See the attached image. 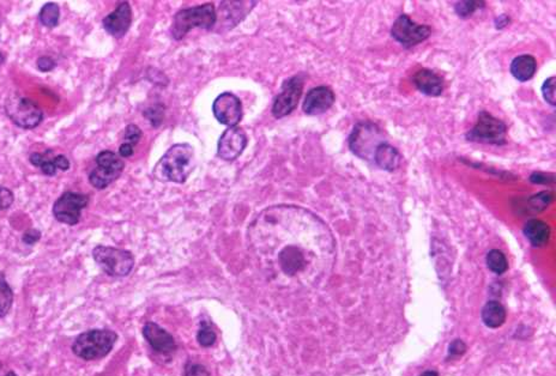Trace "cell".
I'll list each match as a JSON object with an SVG mask.
<instances>
[{
  "instance_id": "6da1fadb",
  "label": "cell",
  "mask_w": 556,
  "mask_h": 376,
  "mask_svg": "<svg viewBox=\"0 0 556 376\" xmlns=\"http://www.w3.org/2000/svg\"><path fill=\"white\" fill-rule=\"evenodd\" d=\"M258 268L269 280L319 276L333 260L335 243L326 224L308 210L290 205L261 211L247 233Z\"/></svg>"
},
{
  "instance_id": "7a4b0ae2",
  "label": "cell",
  "mask_w": 556,
  "mask_h": 376,
  "mask_svg": "<svg viewBox=\"0 0 556 376\" xmlns=\"http://www.w3.org/2000/svg\"><path fill=\"white\" fill-rule=\"evenodd\" d=\"M196 167L194 150L190 144L173 146L153 168L155 179L162 183H183Z\"/></svg>"
},
{
  "instance_id": "3957f363",
  "label": "cell",
  "mask_w": 556,
  "mask_h": 376,
  "mask_svg": "<svg viewBox=\"0 0 556 376\" xmlns=\"http://www.w3.org/2000/svg\"><path fill=\"white\" fill-rule=\"evenodd\" d=\"M118 335L111 330H90L83 332L72 344V352L84 361L106 357L113 350Z\"/></svg>"
},
{
  "instance_id": "277c9868",
  "label": "cell",
  "mask_w": 556,
  "mask_h": 376,
  "mask_svg": "<svg viewBox=\"0 0 556 376\" xmlns=\"http://www.w3.org/2000/svg\"><path fill=\"white\" fill-rule=\"evenodd\" d=\"M216 8L211 3L185 9L174 16L171 26V34L174 40L179 41L193 28L213 29V26L216 24Z\"/></svg>"
},
{
  "instance_id": "5b68a950",
  "label": "cell",
  "mask_w": 556,
  "mask_h": 376,
  "mask_svg": "<svg viewBox=\"0 0 556 376\" xmlns=\"http://www.w3.org/2000/svg\"><path fill=\"white\" fill-rule=\"evenodd\" d=\"M5 113L16 126L23 130H34L44 120V112L34 101L12 93L5 100Z\"/></svg>"
},
{
  "instance_id": "8992f818",
  "label": "cell",
  "mask_w": 556,
  "mask_h": 376,
  "mask_svg": "<svg viewBox=\"0 0 556 376\" xmlns=\"http://www.w3.org/2000/svg\"><path fill=\"white\" fill-rule=\"evenodd\" d=\"M93 260L106 275L111 277H126L135 266L133 254L116 247L96 246L93 250Z\"/></svg>"
},
{
  "instance_id": "52a82bcc",
  "label": "cell",
  "mask_w": 556,
  "mask_h": 376,
  "mask_svg": "<svg viewBox=\"0 0 556 376\" xmlns=\"http://www.w3.org/2000/svg\"><path fill=\"white\" fill-rule=\"evenodd\" d=\"M125 169V163L119 155L105 150L96 156V168L89 174V183L96 190H105L111 183L119 179Z\"/></svg>"
},
{
  "instance_id": "ba28073f",
  "label": "cell",
  "mask_w": 556,
  "mask_h": 376,
  "mask_svg": "<svg viewBox=\"0 0 556 376\" xmlns=\"http://www.w3.org/2000/svg\"><path fill=\"white\" fill-rule=\"evenodd\" d=\"M507 127L501 120L487 112L480 113L477 123L467 134V141L485 144L502 146L506 143Z\"/></svg>"
},
{
  "instance_id": "9c48e42d",
  "label": "cell",
  "mask_w": 556,
  "mask_h": 376,
  "mask_svg": "<svg viewBox=\"0 0 556 376\" xmlns=\"http://www.w3.org/2000/svg\"><path fill=\"white\" fill-rule=\"evenodd\" d=\"M90 198L86 194L77 192H64L53 205V216L60 223L76 225L79 223L82 210L89 204Z\"/></svg>"
},
{
  "instance_id": "30bf717a",
  "label": "cell",
  "mask_w": 556,
  "mask_h": 376,
  "mask_svg": "<svg viewBox=\"0 0 556 376\" xmlns=\"http://www.w3.org/2000/svg\"><path fill=\"white\" fill-rule=\"evenodd\" d=\"M384 143L380 128L370 123H360L354 127L349 137V148L351 151L363 158L374 157L375 150Z\"/></svg>"
},
{
  "instance_id": "8fae6325",
  "label": "cell",
  "mask_w": 556,
  "mask_h": 376,
  "mask_svg": "<svg viewBox=\"0 0 556 376\" xmlns=\"http://www.w3.org/2000/svg\"><path fill=\"white\" fill-rule=\"evenodd\" d=\"M303 91V79L300 76L285 79L282 84L280 93L273 101V116L276 119H282L284 116H289L299 105Z\"/></svg>"
},
{
  "instance_id": "7c38bea8",
  "label": "cell",
  "mask_w": 556,
  "mask_h": 376,
  "mask_svg": "<svg viewBox=\"0 0 556 376\" xmlns=\"http://www.w3.org/2000/svg\"><path fill=\"white\" fill-rule=\"evenodd\" d=\"M432 34L430 26L418 24L407 15H400L393 23L391 35L395 40L405 46L413 47L425 41Z\"/></svg>"
},
{
  "instance_id": "4fadbf2b",
  "label": "cell",
  "mask_w": 556,
  "mask_h": 376,
  "mask_svg": "<svg viewBox=\"0 0 556 376\" xmlns=\"http://www.w3.org/2000/svg\"><path fill=\"white\" fill-rule=\"evenodd\" d=\"M213 112L218 123L228 127H236L243 119V103L234 93H221L213 101Z\"/></svg>"
},
{
  "instance_id": "5bb4252c",
  "label": "cell",
  "mask_w": 556,
  "mask_h": 376,
  "mask_svg": "<svg viewBox=\"0 0 556 376\" xmlns=\"http://www.w3.org/2000/svg\"><path fill=\"white\" fill-rule=\"evenodd\" d=\"M258 1H221L216 11L217 29L231 30L238 26L252 11ZM215 24V26H216Z\"/></svg>"
},
{
  "instance_id": "9a60e30c",
  "label": "cell",
  "mask_w": 556,
  "mask_h": 376,
  "mask_svg": "<svg viewBox=\"0 0 556 376\" xmlns=\"http://www.w3.org/2000/svg\"><path fill=\"white\" fill-rule=\"evenodd\" d=\"M247 146V136L240 127H228L217 144V156L224 161H234L243 153Z\"/></svg>"
},
{
  "instance_id": "2e32d148",
  "label": "cell",
  "mask_w": 556,
  "mask_h": 376,
  "mask_svg": "<svg viewBox=\"0 0 556 376\" xmlns=\"http://www.w3.org/2000/svg\"><path fill=\"white\" fill-rule=\"evenodd\" d=\"M142 332L143 337L157 354L172 355L178 349L174 337L156 322H146Z\"/></svg>"
},
{
  "instance_id": "e0dca14e",
  "label": "cell",
  "mask_w": 556,
  "mask_h": 376,
  "mask_svg": "<svg viewBox=\"0 0 556 376\" xmlns=\"http://www.w3.org/2000/svg\"><path fill=\"white\" fill-rule=\"evenodd\" d=\"M131 23H132V10L127 1H123L118 5V8L114 11L106 16L102 21V26L113 38L120 39L126 35L130 29Z\"/></svg>"
},
{
  "instance_id": "ac0fdd59",
  "label": "cell",
  "mask_w": 556,
  "mask_h": 376,
  "mask_svg": "<svg viewBox=\"0 0 556 376\" xmlns=\"http://www.w3.org/2000/svg\"><path fill=\"white\" fill-rule=\"evenodd\" d=\"M335 103V93L329 86H317L310 90L303 101V109L307 116H320Z\"/></svg>"
},
{
  "instance_id": "d6986e66",
  "label": "cell",
  "mask_w": 556,
  "mask_h": 376,
  "mask_svg": "<svg viewBox=\"0 0 556 376\" xmlns=\"http://www.w3.org/2000/svg\"><path fill=\"white\" fill-rule=\"evenodd\" d=\"M29 161L34 167L40 168L41 172L47 176H56L58 171L66 172L70 169V161L68 157L65 155L53 156L52 150H46L44 153H31Z\"/></svg>"
},
{
  "instance_id": "ffe728a7",
  "label": "cell",
  "mask_w": 556,
  "mask_h": 376,
  "mask_svg": "<svg viewBox=\"0 0 556 376\" xmlns=\"http://www.w3.org/2000/svg\"><path fill=\"white\" fill-rule=\"evenodd\" d=\"M413 81L416 88L428 96H439L444 90V82L440 76L427 68H421L416 72Z\"/></svg>"
},
{
  "instance_id": "44dd1931",
  "label": "cell",
  "mask_w": 556,
  "mask_h": 376,
  "mask_svg": "<svg viewBox=\"0 0 556 376\" xmlns=\"http://www.w3.org/2000/svg\"><path fill=\"white\" fill-rule=\"evenodd\" d=\"M524 235L534 247H543L550 238V228L548 224L540 220H530L524 225Z\"/></svg>"
},
{
  "instance_id": "7402d4cb",
  "label": "cell",
  "mask_w": 556,
  "mask_h": 376,
  "mask_svg": "<svg viewBox=\"0 0 556 376\" xmlns=\"http://www.w3.org/2000/svg\"><path fill=\"white\" fill-rule=\"evenodd\" d=\"M373 158L374 162L381 169H385V171H388V172H393V171H396L397 168L400 167V153H398V150L396 148H393L388 143H381L380 146H378Z\"/></svg>"
},
{
  "instance_id": "603a6c76",
  "label": "cell",
  "mask_w": 556,
  "mask_h": 376,
  "mask_svg": "<svg viewBox=\"0 0 556 376\" xmlns=\"http://www.w3.org/2000/svg\"><path fill=\"white\" fill-rule=\"evenodd\" d=\"M536 67L537 65H536L534 56L524 54V56H517L512 61L511 73L515 79H518L520 82H527L534 77Z\"/></svg>"
},
{
  "instance_id": "cb8c5ba5",
  "label": "cell",
  "mask_w": 556,
  "mask_h": 376,
  "mask_svg": "<svg viewBox=\"0 0 556 376\" xmlns=\"http://www.w3.org/2000/svg\"><path fill=\"white\" fill-rule=\"evenodd\" d=\"M506 317V310L500 302L489 301L482 310V320L489 328L501 327L505 324Z\"/></svg>"
},
{
  "instance_id": "d4e9b609",
  "label": "cell",
  "mask_w": 556,
  "mask_h": 376,
  "mask_svg": "<svg viewBox=\"0 0 556 376\" xmlns=\"http://www.w3.org/2000/svg\"><path fill=\"white\" fill-rule=\"evenodd\" d=\"M14 303V291L6 280L4 272H0V317H5Z\"/></svg>"
},
{
  "instance_id": "484cf974",
  "label": "cell",
  "mask_w": 556,
  "mask_h": 376,
  "mask_svg": "<svg viewBox=\"0 0 556 376\" xmlns=\"http://www.w3.org/2000/svg\"><path fill=\"white\" fill-rule=\"evenodd\" d=\"M60 8L56 3H47L39 12V21L47 28H56L59 24Z\"/></svg>"
},
{
  "instance_id": "4316f807",
  "label": "cell",
  "mask_w": 556,
  "mask_h": 376,
  "mask_svg": "<svg viewBox=\"0 0 556 376\" xmlns=\"http://www.w3.org/2000/svg\"><path fill=\"white\" fill-rule=\"evenodd\" d=\"M487 266H488L490 271H493L497 275H502L505 272L507 271L508 263L505 255L501 250H492L487 254Z\"/></svg>"
},
{
  "instance_id": "83f0119b",
  "label": "cell",
  "mask_w": 556,
  "mask_h": 376,
  "mask_svg": "<svg viewBox=\"0 0 556 376\" xmlns=\"http://www.w3.org/2000/svg\"><path fill=\"white\" fill-rule=\"evenodd\" d=\"M216 332L213 331V326L208 321H201L199 330L197 332V342L201 347H210L216 343Z\"/></svg>"
},
{
  "instance_id": "f1b7e54d",
  "label": "cell",
  "mask_w": 556,
  "mask_h": 376,
  "mask_svg": "<svg viewBox=\"0 0 556 376\" xmlns=\"http://www.w3.org/2000/svg\"><path fill=\"white\" fill-rule=\"evenodd\" d=\"M552 201V194L549 193V192H543V193L531 197L527 200V205H529L527 210H530V213H540V211H543Z\"/></svg>"
},
{
  "instance_id": "f546056e",
  "label": "cell",
  "mask_w": 556,
  "mask_h": 376,
  "mask_svg": "<svg viewBox=\"0 0 556 376\" xmlns=\"http://www.w3.org/2000/svg\"><path fill=\"white\" fill-rule=\"evenodd\" d=\"M142 130H141L137 125H135V123H130V125H127L126 128H125L123 143L135 148V146L138 144L139 141L142 139Z\"/></svg>"
},
{
  "instance_id": "4dcf8cb0",
  "label": "cell",
  "mask_w": 556,
  "mask_h": 376,
  "mask_svg": "<svg viewBox=\"0 0 556 376\" xmlns=\"http://www.w3.org/2000/svg\"><path fill=\"white\" fill-rule=\"evenodd\" d=\"M482 5H483L482 1H460L458 4L455 5V9L460 17H467V16L472 15L475 10Z\"/></svg>"
},
{
  "instance_id": "1f68e13d",
  "label": "cell",
  "mask_w": 556,
  "mask_h": 376,
  "mask_svg": "<svg viewBox=\"0 0 556 376\" xmlns=\"http://www.w3.org/2000/svg\"><path fill=\"white\" fill-rule=\"evenodd\" d=\"M163 113H165V108L162 107H150L144 112V116L146 119L149 120L153 126H160L162 120H163Z\"/></svg>"
},
{
  "instance_id": "d6a6232c",
  "label": "cell",
  "mask_w": 556,
  "mask_h": 376,
  "mask_svg": "<svg viewBox=\"0 0 556 376\" xmlns=\"http://www.w3.org/2000/svg\"><path fill=\"white\" fill-rule=\"evenodd\" d=\"M14 201H15L14 192L11 190H9L8 187L0 185V213L10 209L12 204H14Z\"/></svg>"
},
{
  "instance_id": "836d02e7",
  "label": "cell",
  "mask_w": 556,
  "mask_h": 376,
  "mask_svg": "<svg viewBox=\"0 0 556 376\" xmlns=\"http://www.w3.org/2000/svg\"><path fill=\"white\" fill-rule=\"evenodd\" d=\"M542 93L548 103L555 106V78L554 77H550L545 81V84L542 86Z\"/></svg>"
},
{
  "instance_id": "e575fe53",
  "label": "cell",
  "mask_w": 556,
  "mask_h": 376,
  "mask_svg": "<svg viewBox=\"0 0 556 376\" xmlns=\"http://www.w3.org/2000/svg\"><path fill=\"white\" fill-rule=\"evenodd\" d=\"M185 376H210L206 365L188 361L185 365Z\"/></svg>"
},
{
  "instance_id": "d590c367",
  "label": "cell",
  "mask_w": 556,
  "mask_h": 376,
  "mask_svg": "<svg viewBox=\"0 0 556 376\" xmlns=\"http://www.w3.org/2000/svg\"><path fill=\"white\" fill-rule=\"evenodd\" d=\"M465 352H467V345H465L463 340L455 339L450 344V347H448V356L450 357H460V356H463Z\"/></svg>"
},
{
  "instance_id": "8d00e7d4",
  "label": "cell",
  "mask_w": 556,
  "mask_h": 376,
  "mask_svg": "<svg viewBox=\"0 0 556 376\" xmlns=\"http://www.w3.org/2000/svg\"><path fill=\"white\" fill-rule=\"evenodd\" d=\"M40 238H41V231L35 229V228H31V229H28L23 234L22 241L23 243H26V246H33V245L40 241Z\"/></svg>"
},
{
  "instance_id": "74e56055",
  "label": "cell",
  "mask_w": 556,
  "mask_h": 376,
  "mask_svg": "<svg viewBox=\"0 0 556 376\" xmlns=\"http://www.w3.org/2000/svg\"><path fill=\"white\" fill-rule=\"evenodd\" d=\"M36 66L41 72H51L56 68V63L51 56H44L39 58Z\"/></svg>"
},
{
  "instance_id": "f35d334b",
  "label": "cell",
  "mask_w": 556,
  "mask_h": 376,
  "mask_svg": "<svg viewBox=\"0 0 556 376\" xmlns=\"http://www.w3.org/2000/svg\"><path fill=\"white\" fill-rule=\"evenodd\" d=\"M531 181L534 183H554V176H545V174H541V173H535L531 176Z\"/></svg>"
},
{
  "instance_id": "ab89813d",
  "label": "cell",
  "mask_w": 556,
  "mask_h": 376,
  "mask_svg": "<svg viewBox=\"0 0 556 376\" xmlns=\"http://www.w3.org/2000/svg\"><path fill=\"white\" fill-rule=\"evenodd\" d=\"M133 153H135V148H133V146H128V144H125V143H123V144L120 146L119 148L120 157H123V158H127V157L132 156V155H133Z\"/></svg>"
},
{
  "instance_id": "60d3db41",
  "label": "cell",
  "mask_w": 556,
  "mask_h": 376,
  "mask_svg": "<svg viewBox=\"0 0 556 376\" xmlns=\"http://www.w3.org/2000/svg\"><path fill=\"white\" fill-rule=\"evenodd\" d=\"M420 376H439V374L435 370H427V372H422Z\"/></svg>"
},
{
  "instance_id": "b9f144b4",
  "label": "cell",
  "mask_w": 556,
  "mask_h": 376,
  "mask_svg": "<svg viewBox=\"0 0 556 376\" xmlns=\"http://www.w3.org/2000/svg\"><path fill=\"white\" fill-rule=\"evenodd\" d=\"M4 61H5L4 54L0 52V67H1V65H3V63H4Z\"/></svg>"
},
{
  "instance_id": "7bdbcfd3",
  "label": "cell",
  "mask_w": 556,
  "mask_h": 376,
  "mask_svg": "<svg viewBox=\"0 0 556 376\" xmlns=\"http://www.w3.org/2000/svg\"><path fill=\"white\" fill-rule=\"evenodd\" d=\"M5 376H17L15 372H9Z\"/></svg>"
}]
</instances>
